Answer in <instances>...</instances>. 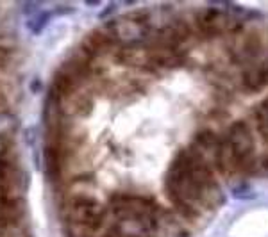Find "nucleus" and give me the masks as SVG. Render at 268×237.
<instances>
[{
  "label": "nucleus",
  "instance_id": "f257e3e1",
  "mask_svg": "<svg viewBox=\"0 0 268 237\" xmlns=\"http://www.w3.org/2000/svg\"><path fill=\"white\" fill-rule=\"evenodd\" d=\"M227 137L230 141V148L236 159V168L238 171H252L256 161V139L252 134V129L245 120H236L229 125Z\"/></svg>",
  "mask_w": 268,
  "mask_h": 237
},
{
  "label": "nucleus",
  "instance_id": "0eeeda50",
  "mask_svg": "<svg viewBox=\"0 0 268 237\" xmlns=\"http://www.w3.org/2000/svg\"><path fill=\"white\" fill-rule=\"evenodd\" d=\"M243 31H245L243 22H240V20H229V18H227L226 33L232 34V36H238V34H243Z\"/></svg>",
  "mask_w": 268,
  "mask_h": 237
},
{
  "label": "nucleus",
  "instance_id": "f03ea898",
  "mask_svg": "<svg viewBox=\"0 0 268 237\" xmlns=\"http://www.w3.org/2000/svg\"><path fill=\"white\" fill-rule=\"evenodd\" d=\"M241 84L247 93H258L268 84V77L263 73L261 66L254 65L241 71Z\"/></svg>",
  "mask_w": 268,
  "mask_h": 237
},
{
  "label": "nucleus",
  "instance_id": "7ed1b4c3",
  "mask_svg": "<svg viewBox=\"0 0 268 237\" xmlns=\"http://www.w3.org/2000/svg\"><path fill=\"white\" fill-rule=\"evenodd\" d=\"M261 48H263V41H261V36L258 33H252L245 37L243 45H241L240 52L236 54L234 57L236 63H249V61H254L256 57L261 54Z\"/></svg>",
  "mask_w": 268,
  "mask_h": 237
},
{
  "label": "nucleus",
  "instance_id": "20e7f679",
  "mask_svg": "<svg viewBox=\"0 0 268 237\" xmlns=\"http://www.w3.org/2000/svg\"><path fill=\"white\" fill-rule=\"evenodd\" d=\"M252 118L256 120V123H267L268 121V95L261 100V103L252 109Z\"/></svg>",
  "mask_w": 268,
  "mask_h": 237
},
{
  "label": "nucleus",
  "instance_id": "423d86ee",
  "mask_svg": "<svg viewBox=\"0 0 268 237\" xmlns=\"http://www.w3.org/2000/svg\"><path fill=\"white\" fill-rule=\"evenodd\" d=\"M230 193H232V196L238 198V200H250V198H254L256 196V193L250 189L249 184H238L236 187L230 189Z\"/></svg>",
  "mask_w": 268,
  "mask_h": 237
},
{
  "label": "nucleus",
  "instance_id": "39448f33",
  "mask_svg": "<svg viewBox=\"0 0 268 237\" xmlns=\"http://www.w3.org/2000/svg\"><path fill=\"white\" fill-rule=\"evenodd\" d=\"M252 175H259V177L268 178V154H263L256 157L254 166H252Z\"/></svg>",
  "mask_w": 268,
  "mask_h": 237
},
{
  "label": "nucleus",
  "instance_id": "6e6552de",
  "mask_svg": "<svg viewBox=\"0 0 268 237\" xmlns=\"http://www.w3.org/2000/svg\"><path fill=\"white\" fill-rule=\"evenodd\" d=\"M259 66H261V70H263V73L268 77V57H267V59H265L263 63H261V65H259Z\"/></svg>",
  "mask_w": 268,
  "mask_h": 237
}]
</instances>
